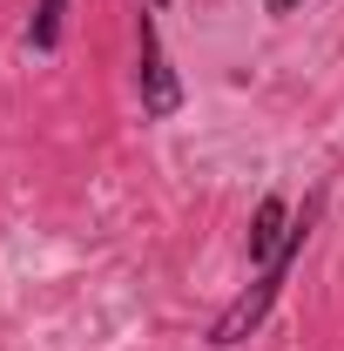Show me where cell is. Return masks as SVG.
Instances as JSON below:
<instances>
[{"label":"cell","instance_id":"2","mask_svg":"<svg viewBox=\"0 0 344 351\" xmlns=\"http://www.w3.org/2000/svg\"><path fill=\"white\" fill-rule=\"evenodd\" d=\"M135 95H142V115L149 122H169L175 108H182V75L169 68V54H162L156 14L135 21Z\"/></svg>","mask_w":344,"mask_h":351},{"label":"cell","instance_id":"4","mask_svg":"<svg viewBox=\"0 0 344 351\" xmlns=\"http://www.w3.org/2000/svg\"><path fill=\"white\" fill-rule=\"evenodd\" d=\"M61 21H68V0H34L27 47H34V54H54V47H61Z\"/></svg>","mask_w":344,"mask_h":351},{"label":"cell","instance_id":"3","mask_svg":"<svg viewBox=\"0 0 344 351\" xmlns=\"http://www.w3.org/2000/svg\"><path fill=\"white\" fill-rule=\"evenodd\" d=\"M284 237H291V203H284V196H263L257 217H250V263L263 270V263L284 250Z\"/></svg>","mask_w":344,"mask_h":351},{"label":"cell","instance_id":"1","mask_svg":"<svg viewBox=\"0 0 344 351\" xmlns=\"http://www.w3.org/2000/svg\"><path fill=\"white\" fill-rule=\"evenodd\" d=\"M317 203H324V196H310V203H304V217H291V237H284V250L263 263V270H257V284H250V291H243V298H236V304H230V311H223V317L210 324V345H216V351L243 345V338L257 331L263 317H270V304L284 298V284H291V263H297V257H304V243H310Z\"/></svg>","mask_w":344,"mask_h":351},{"label":"cell","instance_id":"5","mask_svg":"<svg viewBox=\"0 0 344 351\" xmlns=\"http://www.w3.org/2000/svg\"><path fill=\"white\" fill-rule=\"evenodd\" d=\"M263 7H270V14H277V21H284V14H297L304 0H263Z\"/></svg>","mask_w":344,"mask_h":351},{"label":"cell","instance_id":"6","mask_svg":"<svg viewBox=\"0 0 344 351\" xmlns=\"http://www.w3.org/2000/svg\"><path fill=\"white\" fill-rule=\"evenodd\" d=\"M149 7H162V0H149Z\"/></svg>","mask_w":344,"mask_h":351}]
</instances>
